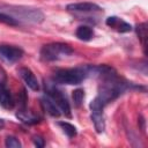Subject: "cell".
<instances>
[{"instance_id":"6da1fadb","label":"cell","mask_w":148,"mask_h":148,"mask_svg":"<svg viewBox=\"0 0 148 148\" xmlns=\"http://www.w3.org/2000/svg\"><path fill=\"white\" fill-rule=\"evenodd\" d=\"M101 80L102 81L98 87V95L96 97H98L104 105L114 101L131 86V83L120 80L117 76V73L101 77Z\"/></svg>"},{"instance_id":"7a4b0ae2","label":"cell","mask_w":148,"mask_h":148,"mask_svg":"<svg viewBox=\"0 0 148 148\" xmlns=\"http://www.w3.org/2000/svg\"><path fill=\"white\" fill-rule=\"evenodd\" d=\"M0 10L9 14L15 20H22L30 23H42L44 21V14L36 8L23 6H2Z\"/></svg>"},{"instance_id":"3957f363","label":"cell","mask_w":148,"mask_h":148,"mask_svg":"<svg viewBox=\"0 0 148 148\" xmlns=\"http://www.w3.org/2000/svg\"><path fill=\"white\" fill-rule=\"evenodd\" d=\"M88 76L86 67H76V68H62L58 69L53 74V82L62 83V84H80Z\"/></svg>"},{"instance_id":"277c9868","label":"cell","mask_w":148,"mask_h":148,"mask_svg":"<svg viewBox=\"0 0 148 148\" xmlns=\"http://www.w3.org/2000/svg\"><path fill=\"white\" fill-rule=\"evenodd\" d=\"M73 53V49L65 43H49L43 45L39 56L43 61H56Z\"/></svg>"},{"instance_id":"5b68a950","label":"cell","mask_w":148,"mask_h":148,"mask_svg":"<svg viewBox=\"0 0 148 148\" xmlns=\"http://www.w3.org/2000/svg\"><path fill=\"white\" fill-rule=\"evenodd\" d=\"M45 92L49 97L52 98V101L56 103V105L59 108L60 112L64 113L66 117L71 118L72 113H71V105L66 98V96L64 95V92L61 90H59L54 83H50V82H45Z\"/></svg>"},{"instance_id":"8992f818","label":"cell","mask_w":148,"mask_h":148,"mask_svg":"<svg viewBox=\"0 0 148 148\" xmlns=\"http://www.w3.org/2000/svg\"><path fill=\"white\" fill-rule=\"evenodd\" d=\"M104 104L101 102L98 97H95L90 102V110H91V120L94 123L95 130L97 133H102L105 130V120H104V114H103V109Z\"/></svg>"},{"instance_id":"52a82bcc","label":"cell","mask_w":148,"mask_h":148,"mask_svg":"<svg viewBox=\"0 0 148 148\" xmlns=\"http://www.w3.org/2000/svg\"><path fill=\"white\" fill-rule=\"evenodd\" d=\"M23 56V50L18 46L0 44V59L6 64H15Z\"/></svg>"},{"instance_id":"ba28073f","label":"cell","mask_w":148,"mask_h":148,"mask_svg":"<svg viewBox=\"0 0 148 148\" xmlns=\"http://www.w3.org/2000/svg\"><path fill=\"white\" fill-rule=\"evenodd\" d=\"M66 9L74 15H84V14H94V13H103V9L92 2H76L67 5Z\"/></svg>"},{"instance_id":"9c48e42d","label":"cell","mask_w":148,"mask_h":148,"mask_svg":"<svg viewBox=\"0 0 148 148\" xmlns=\"http://www.w3.org/2000/svg\"><path fill=\"white\" fill-rule=\"evenodd\" d=\"M18 75L24 81V83L28 86V88H30L34 91L39 90V83L36 79L35 74L31 72V69H29L28 67H21L18 69Z\"/></svg>"},{"instance_id":"30bf717a","label":"cell","mask_w":148,"mask_h":148,"mask_svg":"<svg viewBox=\"0 0 148 148\" xmlns=\"http://www.w3.org/2000/svg\"><path fill=\"white\" fill-rule=\"evenodd\" d=\"M105 24L110 28H112L113 30L118 31V32H128L132 30V27L130 23L125 22L124 20L117 17V16H110L106 18Z\"/></svg>"},{"instance_id":"8fae6325","label":"cell","mask_w":148,"mask_h":148,"mask_svg":"<svg viewBox=\"0 0 148 148\" xmlns=\"http://www.w3.org/2000/svg\"><path fill=\"white\" fill-rule=\"evenodd\" d=\"M16 117L24 124L27 125H34L40 121V117L37 114H34L32 112L28 111L25 108L24 109H18L16 112Z\"/></svg>"},{"instance_id":"7c38bea8","label":"cell","mask_w":148,"mask_h":148,"mask_svg":"<svg viewBox=\"0 0 148 148\" xmlns=\"http://www.w3.org/2000/svg\"><path fill=\"white\" fill-rule=\"evenodd\" d=\"M40 102H42V106H43V109H44L50 116H52V117H59V116L61 114L59 108L56 105V103L52 101V98L49 97L46 94H45V96L42 97Z\"/></svg>"},{"instance_id":"4fadbf2b","label":"cell","mask_w":148,"mask_h":148,"mask_svg":"<svg viewBox=\"0 0 148 148\" xmlns=\"http://www.w3.org/2000/svg\"><path fill=\"white\" fill-rule=\"evenodd\" d=\"M0 105L6 110H10L15 105V101H14L10 91L8 89H6V87L0 90Z\"/></svg>"},{"instance_id":"5bb4252c","label":"cell","mask_w":148,"mask_h":148,"mask_svg":"<svg viewBox=\"0 0 148 148\" xmlns=\"http://www.w3.org/2000/svg\"><path fill=\"white\" fill-rule=\"evenodd\" d=\"M75 36L83 42H88L94 37V30L88 25H80L75 31Z\"/></svg>"},{"instance_id":"9a60e30c","label":"cell","mask_w":148,"mask_h":148,"mask_svg":"<svg viewBox=\"0 0 148 148\" xmlns=\"http://www.w3.org/2000/svg\"><path fill=\"white\" fill-rule=\"evenodd\" d=\"M135 31H136V35L143 46V50H145V53H146V47H147V24L146 23H139L136 24L135 27Z\"/></svg>"},{"instance_id":"2e32d148","label":"cell","mask_w":148,"mask_h":148,"mask_svg":"<svg viewBox=\"0 0 148 148\" xmlns=\"http://www.w3.org/2000/svg\"><path fill=\"white\" fill-rule=\"evenodd\" d=\"M58 126L62 130V132L68 136V138H74L76 135V127L67 121H59Z\"/></svg>"},{"instance_id":"e0dca14e","label":"cell","mask_w":148,"mask_h":148,"mask_svg":"<svg viewBox=\"0 0 148 148\" xmlns=\"http://www.w3.org/2000/svg\"><path fill=\"white\" fill-rule=\"evenodd\" d=\"M72 98H73V103H74V106L75 108H80L81 104L83 103V99H84V90L79 88V89H75L72 94Z\"/></svg>"},{"instance_id":"ac0fdd59","label":"cell","mask_w":148,"mask_h":148,"mask_svg":"<svg viewBox=\"0 0 148 148\" xmlns=\"http://www.w3.org/2000/svg\"><path fill=\"white\" fill-rule=\"evenodd\" d=\"M0 22L1 23H5L7 25H12V27H16L20 24V22L17 20H15L13 16H10L9 14L7 13H3L0 10Z\"/></svg>"},{"instance_id":"d6986e66","label":"cell","mask_w":148,"mask_h":148,"mask_svg":"<svg viewBox=\"0 0 148 148\" xmlns=\"http://www.w3.org/2000/svg\"><path fill=\"white\" fill-rule=\"evenodd\" d=\"M5 145H6V147H8V148H20V147H21V142L18 141V139L15 138V136H12V135L6 138Z\"/></svg>"},{"instance_id":"ffe728a7","label":"cell","mask_w":148,"mask_h":148,"mask_svg":"<svg viewBox=\"0 0 148 148\" xmlns=\"http://www.w3.org/2000/svg\"><path fill=\"white\" fill-rule=\"evenodd\" d=\"M32 141H34V143H35V146H37V147H44V145H45V141H44V139L42 138V136H39V135H35L34 138H32Z\"/></svg>"},{"instance_id":"44dd1931","label":"cell","mask_w":148,"mask_h":148,"mask_svg":"<svg viewBox=\"0 0 148 148\" xmlns=\"http://www.w3.org/2000/svg\"><path fill=\"white\" fill-rule=\"evenodd\" d=\"M6 79H7V77H6V73H5V71L0 67V90L6 87Z\"/></svg>"},{"instance_id":"7402d4cb","label":"cell","mask_w":148,"mask_h":148,"mask_svg":"<svg viewBox=\"0 0 148 148\" xmlns=\"http://www.w3.org/2000/svg\"><path fill=\"white\" fill-rule=\"evenodd\" d=\"M3 126H5V121H3V119L0 118V130L3 128Z\"/></svg>"}]
</instances>
